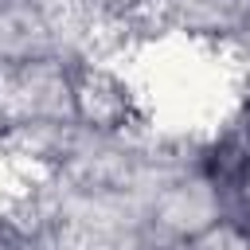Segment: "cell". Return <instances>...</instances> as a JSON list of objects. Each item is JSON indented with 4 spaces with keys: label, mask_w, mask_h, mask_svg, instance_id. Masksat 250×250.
I'll return each instance as SVG.
<instances>
[{
    "label": "cell",
    "mask_w": 250,
    "mask_h": 250,
    "mask_svg": "<svg viewBox=\"0 0 250 250\" xmlns=\"http://www.w3.org/2000/svg\"><path fill=\"white\" fill-rule=\"evenodd\" d=\"M117 78L125 82L129 102L152 113V121L188 133L215 125L230 109L238 90V59L223 43L172 31L133 51L129 70Z\"/></svg>",
    "instance_id": "cell-1"
}]
</instances>
